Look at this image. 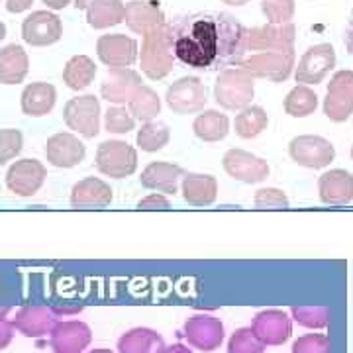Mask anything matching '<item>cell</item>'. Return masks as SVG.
<instances>
[{"label": "cell", "instance_id": "cell-7", "mask_svg": "<svg viewBox=\"0 0 353 353\" xmlns=\"http://www.w3.org/2000/svg\"><path fill=\"white\" fill-rule=\"evenodd\" d=\"M336 67V50L330 43H318L304 51L296 65L294 79L301 85H320Z\"/></svg>", "mask_w": 353, "mask_h": 353}, {"label": "cell", "instance_id": "cell-47", "mask_svg": "<svg viewBox=\"0 0 353 353\" xmlns=\"http://www.w3.org/2000/svg\"><path fill=\"white\" fill-rule=\"evenodd\" d=\"M343 41H345V50L350 51L353 55V12L350 16V22H347V28H345V36H343Z\"/></svg>", "mask_w": 353, "mask_h": 353}, {"label": "cell", "instance_id": "cell-23", "mask_svg": "<svg viewBox=\"0 0 353 353\" xmlns=\"http://www.w3.org/2000/svg\"><path fill=\"white\" fill-rule=\"evenodd\" d=\"M141 85V77L128 67L120 69H110L108 75L104 77L101 87V94L104 101L116 102V104H124L130 101L132 92Z\"/></svg>", "mask_w": 353, "mask_h": 353}, {"label": "cell", "instance_id": "cell-20", "mask_svg": "<svg viewBox=\"0 0 353 353\" xmlns=\"http://www.w3.org/2000/svg\"><path fill=\"white\" fill-rule=\"evenodd\" d=\"M57 322V316L48 306H24L18 310L12 320L14 330H18L26 338H43L48 336Z\"/></svg>", "mask_w": 353, "mask_h": 353}, {"label": "cell", "instance_id": "cell-43", "mask_svg": "<svg viewBox=\"0 0 353 353\" xmlns=\"http://www.w3.org/2000/svg\"><path fill=\"white\" fill-rule=\"evenodd\" d=\"M292 353H330V340L324 334H306L292 343Z\"/></svg>", "mask_w": 353, "mask_h": 353}, {"label": "cell", "instance_id": "cell-8", "mask_svg": "<svg viewBox=\"0 0 353 353\" xmlns=\"http://www.w3.org/2000/svg\"><path fill=\"white\" fill-rule=\"evenodd\" d=\"M289 155L301 167L324 169L336 159V148L320 136H299L289 143Z\"/></svg>", "mask_w": 353, "mask_h": 353}, {"label": "cell", "instance_id": "cell-35", "mask_svg": "<svg viewBox=\"0 0 353 353\" xmlns=\"http://www.w3.org/2000/svg\"><path fill=\"white\" fill-rule=\"evenodd\" d=\"M269 124V116L261 106H245L236 116V134L243 139L257 138Z\"/></svg>", "mask_w": 353, "mask_h": 353}, {"label": "cell", "instance_id": "cell-5", "mask_svg": "<svg viewBox=\"0 0 353 353\" xmlns=\"http://www.w3.org/2000/svg\"><path fill=\"white\" fill-rule=\"evenodd\" d=\"M97 169L102 175L112 179H124L136 173L138 169V152L120 139L102 141L97 150Z\"/></svg>", "mask_w": 353, "mask_h": 353}, {"label": "cell", "instance_id": "cell-14", "mask_svg": "<svg viewBox=\"0 0 353 353\" xmlns=\"http://www.w3.org/2000/svg\"><path fill=\"white\" fill-rule=\"evenodd\" d=\"M97 53L102 63L110 69L130 67L138 59V41L126 34H106L97 41Z\"/></svg>", "mask_w": 353, "mask_h": 353}, {"label": "cell", "instance_id": "cell-32", "mask_svg": "<svg viewBox=\"0 0 353 353\" xmlns=\"http://www.w3.org/2000/svg\"><path fill=\"white\" fill-rule=\"evenodd\" d=\"M97 77V65L87 55L71 57L63 69V83L73 90H85Z\"/></svg>", "mask_w": 353, "mask_h": 353}, {"label": "cell", "instance_id": "cell-15", "mask_svg": "<svg viewBox=\"0 0 353 353\" xmlns=\"http://www.w3.org/2000/svg\"><path fill=\"white\" fill-rule=\"evenodd\" d=\"M185 338L201 352H214L224 341V326L214 316H192L185 322Z\"/></svg>", "mask_w": 353, "mask_h": 353}, {"label": "cell", "instance_id": "cell-33", "mask_svg": "<svg viewBox=\"0 0 353 353\" xmlns=\"http://www.w3.org/2000/svg\"><path fill=\"white\" fill-rule=\"evenodd\" d=\"M128 108H130V114L136 120L152 122L153 118L161 112V101H159V97H157V92L153 88L145 87V85H139L132 92V97L128 101Z\"/></svg>", "mask_w": 353, "mask_h": 353}, {"label": "cell", "instance_id": "cell-44", "mask_svg": "<svg viewBox=\"0 0 353 353\" xmlns=\"http://www.w3.org/2000/svg\"><path fill=\"white\" fill-rule=\"evenodd\" d=\"M169 206H171V202L167 201V196L159 194V192L150 194L143 201L138 202V208H141V210H167Z\"/></svg>", "mask_w": 353, "mask_h": 353}, {"label": "cell", "instance_id": "cell-54", "mask_svg": "<svg viewBox=\"0 0 353 353\" xmlns=\"http://www.w3.org/2000/svg\"><path fill=\"white\" fill-rule=\"evenodd\" d=\"M4 38H6V26L0 22V39H4Z\"/></svg>", "mask_w": 353, "mask_h": 353}, {"label": "cell", "instance_id": "cell-6", "mask_svg": "<svg viewBox=\"0 0 353 353\" xmlns=\"http://www.w3.org/2000/svg\"><path fill=\"white\" fill-rule=\"evenodd\" d=\"M63 120L79 136L97 138L101 132V102L94 94L75 97L65 104Z\"/></svg>", "mask_w": 353, "mask_h": 353}, {"label": "cell", "instance_id": "cell-10", "mask_svg": "<svg viewBox=\"0 0 353 353\" xmlns=\"http://www.w3.org/2000/svg\"><path fill=\"white\" fill-rule=\"evenodd\" d=\"M63 36V24L57 14L50 10H36L22 22V38L34 48L53 46Z\"/></svg>", "mask_w": 353, "mask_h": 353}, {"label": "cell", "instance_id": "cell-36", "mask_svg": "<svg viewBox=\"0 0 353 353\" xmlns=\"http://www.w3.org/2000/svg\"><path fill=\"white\" fill-rule=\"evenodd\" d=\"M169 138H171L169 128L165 126L163 122L152 120V122H145L141 126L138 136H136V143H138V148L141 152L155 153L159 152V150H163L165 145L169 143Z\"/></svg>", "mask_w": 353, "mask_h": 353}, {"label": "cell", "instance_id": "cell-37", "mask_svg": "<svg viewBox=\"0 0 353 353\" xmlns=\"http://www.w3.org/2000/svg\"><path fill=\"white\" fill-rule=\"evenodd\" d=\"M294 322H299L304 328L320 330L326 328L330 324V308L328 306H292L290 308Z\"/></svg>", "mask_w": 353, "mask_h": 353}, {"label": "cell", "instance_id": "cell-53", "mask_svg": "<svg viewBox=\"0 0 353 353\" xmlns=\"http://www.w3.org/2000/svg\"><path fill=\"white\" fill-rule=\"evenodd\" d=\"M8 312H10V306H0V322L8 316Z\"/></svg>", "mask_w": 353, "mask_h": 353}, {"label": "cell", "instance_id": "cell-19", "mask_svg": "<svg viewBox=\"0 0 353 353\" xmlns=\"http://www.w3.org/2000/svg\"><path fill=\"white\" fill-rule=\"evenodd\" d=\"M252 330L265 345H283L292 334V322L283 310H263L253 318Z\"/></svg>", "mask_w": 353, "mask_h": 353}, {"label": "cell", "instance_id": "cell-40", "mask_svg": "<svg viewBox=\"0 0 353 353\" xmlns=\"http://www.w3.org/2000/svg\"><path fill=\"white\" fill-rule=\"evenodd\" d=\"M104 128L108 134H128L136 128V118L122 106H110L104 114Z\"/></svg>", "mask_w": 353, "mask_h": 353}, {"label": "cell", "instance_id": "cell-17", "mask_svg": "<svg viewBox=\"0 0 353 353\" xmlns=\"http://www.w3.org/2000/svg\"><path fill=\"white\" fill-rule=\"evenodd\" d=\"M90 340V328L79 320L55 322L50 332V345L55 353H83Z\"/></svg>", "mask_w": 353, "mask_h": 353}, {"label": "cell", "instance_id": "cell-31", "mask_svg": "<svg viewBox=\"0 0 353 353\" xmlns=\"http://www.w3.org/2000/svg\"><path fill=\"white\" fill-rule=\"evenodd\" d=\"M192 130H194V136L199 139L214 143V141H220L228 136L230 120H228L226 114L218 112V110H206V112L196 116Z\"/></svg>", "mask_w": 353, "mask_h": 353}, {"label": "cell", "instance_id": "cell-24", "mask_svg": "<svg viewBox=\"0 0 353 353\" xmlns=\"http://www.w3.org/2000/svg\"><path fill=\"white\" fill-rule=\"evenodd\" d=\"M124 22L134 34L145 36L150 30L163 24L165 16L159 8V2L136 0V2H130L124 6Z\"/></svg>", "mask_w": 353, "mask_h": 353}, {"label": "cell", "instance_id": "cell-29", "mask_svg": "<svg viewBox=\"0 0 353 353\" xmlns=\"http://www.w3.org/2000/svg\"><path fill=\"white\" fill-rule=\"evenodd\" d=\"M163 338L150 328H134L118 340L120 353H163Z\"/></svg>", "mask_w": 353, "mask_h": 353}, {"label": "cell", "instance_id": "cell-49", "mask_svg": "<svg viewBox=\"0 0 353 353\" xmlns=\"http://www.w3.org/2000/svg\"><path fill=\"white\" fill-rule=\"evenodd\" d=\"M43 4H48V8L51 10H63L65 6L71 4V0H41Z\"/></svg>", "mask_w": 353, "mask_h": 353}, {"label": "cell", "instance_id": "cell-13", "mask_svg": "<svg viewBox=\"0 0 353 353\" xmlns=\"http://www.w3.org/2000/svg\"><path fill=\"white\" fill-rule=\"evenodd\" d=\"M48 171L38 159H20L6 173V187L18 196H34L46 183Z\"/></svg>", "mask_w": 353, "mask_h": 353}, {"label": "cell", "instance_id": "cell-42", "mask_svg": "<svg viewBox=\"0 0 353 353\" xmlns=\"http://www.w3.org/2000/svg\"><path fill=\"white\" fill-rule=\"evenodd\" d=\"M255 206L257 208H269V210H285L289 208V196L279 189H259L255 192Z\"/></svg>", "mask_w": 353, "mask_h": 353}, {"label": "cell", "instance_id": "cell-55", "mask_svg": "<svg viewBox=\"0 0 353 353\" xmlns=\"http://www.w3.org/2000/svg\"><path fill=\"white\" fill-rule=\"evenodd\" d=\"M90 353H112L110 350H104V347H101V350H92Z\"/></svg>", "mask_w": 353, "mask_h": 353}, {"label": "cell", "instance_id": "cell-52", "mask_svg": "<svg viewBox=\"0 0 353 353\" xmlns=\"http://www.w3.org/2000/svg\"><path fill=\"white\" fill-rule=\"evenodd\" d=\"M224 4H230V6H243V4H248L250 0H222Z\"/></svg>", "mask_w": 353, "mask_h": 353}, {"label": "cell", "instance_id": "cell-2", "mask_svg": "<svg viewBox=\"0 0 353 353\" xmlns=\"http://www.w3.org/2000/svg\"><path fill=\"white\" fill-rule=\"evenodd\" d=\"M255 94V79L240 65L220 71L214 85L216 102L226 110H243Z\"/></svg>", "mask_w": 353, "mask_h": 353}, {"label": "cell", "instance_id": "cell-30", "mask_svg": "<svg viewBox=\"0 0 353 353\" xmlns=\"http://www.w3.org/2000/svg\"><path fill=\"white\" fill-rule=\"evenodd\" d=\"M87 22L94 30H106L124 22L122 0H92L87 8Z\"/></svg>", "mask_w": 353, "mask_h": 353}, {"label": "cell", "instance_id": "cell-28", "mask_svg": "<svg viewBox=\"0 0 353 353\" xmlns=\"http://www.w3.org/2000/svg\"><path fill=\"white\" fill-rule=\"evenodd\" d=\"M181 190L183 199L192 206H208L218 196V183L212 175L185 173Z\"/></svg>", "mask_w": 353, "mask_h": 353}, {"label": "cell", "instance_id": "cell-12", "mask_svg": "<svg viewBox=\"0 0 353 353\" xmlns=\"http://www.w3.org/2000/svg\"><path fill=\"white\" fill-rule=\"evenodd\" d=\"M222 165H224V171L232 179H236L240 183H248V185L261 183L269 176V165L265 159L245 152V150H238V148L226 152Z\"/></svg>", "mask_w": 353, "mask_h": 353}, {"label": "cell", "instance_id": "cell-38", "mask_svg": "<svg viewBox=\"0 0 353 353\" xmlns=\"http://www.w3.org/2000/svg\"><path fill=\"white\" fill-rule=\"evenodd\" d=\"M265 347L267 345L255 336L252 326L236 330L228 341V353H265Z\"/></svg>", "mask_w": 353, "mask_h": 353}, {"label": "cell", "instance_id": "cell-16", "mask_svg": "<svg viewBox=\"0 0 353 353\" xmlns=\"http://www.w3.org/2000/svg\"><path fill=\"white\" fill-rule=\"evenodd\" d=\"M85 155H87L85 143L71 132H59L51 136L46 143V159L59 169L77 167L85 159Z\"/></svg>", "mask_w": 353, "mask_h": 353}, {"label": "cell", "instance_id": "cell-46", "mask_svg": "<svg viewBox=\"0 0 353 353\" xmlns=\"http://www.w3.org/2000/svg\"><path fill=\"white\" fill-rule=\"evenodd\" d=\"M32 4H34V0H6V8L12 14L24 12L28 8H32Z\"/></svg>", "mask_w": 353, "mask_h": 353}, {"label": "cell", "instance_id": "cell-9", "mask_svg": "<svg viewBox=\"0 0 353 353\" xmlns=\"http://www.w3.org/2000/svg\"><path fill=\"white\" fill-rule=\"evenodd\" d=\"M167 106L175 114H196L206 106V88L199 77H183L167 88Z\"/></svg>", "mask_w": 353, "mask_h": 353}, {"label": "cell", "instance_id": "cell-45", "mask_svg": "<svg viewBox=\"0 0 353 353\" xmlns=\"http://www.w3.org/2000/svg\"><path fill=\"white\" fill-rule=\"evenodd\" d=\"M12 338H14L12 322L2 320V322H0V352H2L4 347H8V345H10Z\"/></svg>", "mask_w": 353, "mask_h": 353}, {"label": "cell", "instance_id": "cell-22", "mask_svg": "<svg viewBox=\"0 0 353 353\" xmlns=\"http://www.w3.org/2000/svg\"><path fill=\"white\" fill-rule=\"evenodd\" d=\"M183 176H185V171L179 165L153 161L141 171L139 183H141V187L150 190H157V192H165V194H175Z\"/></svg>", "mask_w": 353, "mask_h": 353}, {"label": "cell", "instance_id": "cell-4", "mask_svg": "<svg viewBox=\"0 0 353 353\" xmlns=\"http://www.w3.org/2000/svg\"><path fill=\"white\" fill-rule=\"evenodd\" d=\"M255 79H269V81H287L294 67V48H281V50L255 51L250 57H243L240 63Z\"/></svg>", "mask_w": 353, "mask_h": 353}, {"label": "cell", "instance_id": "cell-18", "mask_svg": "<svg viewBox=\"0 0 353 353\" xmlns=\"http://www.w3.org/2000/svg\"><path fill=\"white\" fill-rule=\"evenodd\" d=\"M296 28L292 24H267L248 30V51L292 48Z\"/></svg>", "mask_w": 353, "mask_h": 353}, {"label": "cell", "instance_id": "cell-25", "mask_svg": "<svg viewBox=\"0 0 353 353\" xmlns=\"http://www.w3.org/2000/svg\"><path fill=\"white\" fill-rule=\"evenodd\" d=\"M112 202V189L97 176L79 181L71 190V204L75 208H104Z\"/></svg>", "mask_w": 353, "mask_h": 353}, {"label": "cell", "instance_id": "cell-41", "mask_svg": "<svg viewBox=\"0 0 353 353\" xmlns=\"http://www.w3.org/2000/svg\"><path fill=\"white\" fill-rule=\"evenodd\" d=\"M22 145H24V136L20 130H12V128L0 130V165L14 159L22 152Z\"/></svg>", "mask_w": 353, "mask_h": 353}, {"label": "cell", "instance_id": "cell-48", "mask_svg": "<svg viewBox=\"0 0 353 353\" xmlns=\"http://www.w3.org/2000/svg\"><path fill=\"white\" fill-rule=\"evenodd\" d=\"M53 314L55 316H69V314H77L83 310V306H63V308H51Z\"/></svg>", "mask_w": 353, "mask_h": 353}, {"label": "cell", "instance_id": "cell-1", "mask_svg": "<svg viewBox=\"0 0 353 353\" xmlns=\"http://www.w3.org/2000/svg\"><path fill=\"white\" fill-rule=\"evenodd\" d=\"M176 61L201 71H224L240 65L248 51V30L228 12H194L167 22Z\"/></svg>", "mask_w": 353, "mask_h": 353}, {"label": "cell", "instance_id": "cell-21", "mask_svg": "<svg viewBox=\"0 0 353 353\" xmlns=\"http://www.w3.org/2000/svg\"><path fill=\"white\" fill-rule=\"evenodd\" d=\"M318 192L326 204H350L353 201V175L343 169H330L318 179Z\"/></svg>", "mask_w": 353, "mask_h": 353}, {"label": "cell", "instance_id": "cell-27", "mask_svg": "<svg viewBox=\"0 0 353 353\" xmlns=\"http://www.w3.org/2000/svg\"><path fill=\"white\" fill-rule=\"evenodd\" d=\"M57 101V90L50 83H32L22 90V112L26 116H46L53 110Z\"/></svg>", "mask_w": 353, "mask_h": 353}, {"label": "cell", "instance_id": "cell-26", "mask_svg": "<svg viewBox=\"0 0 353 353\" xmlns=\"http://www.w3.org/2000/svg\"><path fill=\"white\" fill-rule=\"evenodd\" d=\"M30 69V59L22 46L10 43L0 50V83L18 85L22 83Z\"/></svg>", "mask_w": 353, "mask_h": 353}, {"label": "cell", "instance_id": "cell-39", "mask_svg": "<svg viewBox=\"0 0 353 353\" xmlns=\"http://www.w3.org/2000/svg\"><path fill=\"white\" fill-rule=\"evenodd\" d=\"M294 0H263L261 12L269 24H290L294 18Z\"/></svg>", "mask_w": 353, "mask_h": 353}, {"label": "cell", "instance_id": "cell-56", "mask_svg": "<svg viewBox=\"0 0 353 353\" xmlns=\"http://www.w3.org/2000/svg\"><path fill=\"white\" fill-rule=\"evenodd\" d=\"M352 157H353V148H352Z\"/></svg>", "mask_w": 353, "mask_h": 353}, {"label": "cell", "instance_id": "cell-3", "mask_svg": "<svg viewBox=\"0 0 353 353\" xmlns=\"http://www.w3.org/2000/svg\"><path fill=\"white\" fill-rule=\"evenodd\" d=\"M173 51L167 36V22L150 30L141 43V69L152 81H159L173 71Z\"/></svg>", "mask_w": 353, "mask_h": 353}, {"label": "cell", "instance_id": "cell-34", "mask_svg": "<svg viewBox=\"0 0 353 353\" xmlns=\"http://www.w3.org/2000/svg\"><path fill=\"white\" fill-rule=\"evenodd\" d=\"M285 112L292 118H306L310 114L316 112L318 108V94L306 85H296L287 94V99L283 102Z\"/></svg>", "mask_w": 353, "mask_h": 353}, {"label": "cell", "instance_id": "cell-51", "mask_svg": "<svg viewBox=\"0 0 353 353\" xmlns=\"http://www.w3.org/2000/svg\"><path fill=\"white\" fill-rule=\"evenodd\" d=\"M90 2H92V0H75V8L77 10H87Z\"/></svg>", "mask_w": 353, "mask_h": 353}, {"label": "cell", "instance_id": "cell-50", "mask_svg": "<svg viewBox=\"0 0 353 353\" xmlns=\"http://www.w3.org/2000/svg\"><path fill=\"white\" fill-rule=\"evenodd\" d=\"M163 353H192L189 347H185L183 343H175V345H171V347H165Z\"/></svg>", "mask_w": 353, "mask_h": 353}, {"label": "cell", "instance_id": "cell-11", "mask_svg": "<svg viewBox=\"0 0 353 353\" xmlns=\"http://www.w3.org/2000/svg\"><path fill=\"white\" fill-rule=\"evenodd\" d=\"M324 114L332 122H345L353 114V71H338L332 77L324 99Z\"/></svg>", "mask_w": 353, "mask_h": 353}]
</instances>
